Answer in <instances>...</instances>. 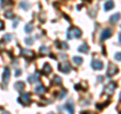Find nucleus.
I'll return each instance as SVG.
<instances>
[{"label": "nucleus", "instance_id": "obj_29", "mask_svg": "<svg viewBox=\"0 0 121 114\" xmlns=\"http://www.w3.org/2000/svg\"><path fill=\"white\" fill-rule=\"evenodd\" d=\"M3 28V22L0 20V29H2Z\"/></svg>", "mask_w": 121, "mask_h": 114}, {"label": "nucleus", "instance_id": "obj_2", "mask_svg": "<svg viewBox=\"0 0 121 114\" xmlns=\"http://www.w3.org/2000/svg\"><path fill=\"white\" fill-rule=\"evenodd\" d=\"M18 102L22 105H28L30 103V95L28 93H24L18 98Z\"/></svg>", "mask_w": 121, "mask_h": 114}, {"label": "nucleus", "instance_id": "obj_14", "mask_svg": "<svg viewBox=\"0 0 121 114\" xmlns=\"http://www.w3.org/2000/svg\"><path fill=\"white\" fill-rule=\"evenodd\" d=\"M119 19V13H116V14H114V15H112V16L109 18V21L111 22V23H116L117 22V20Z\"/></svg>", "mask_w": 121, "mask_h": 114}, {"label": "nucleus", "instance_id": "obj_20", "mask_svg": "<svg viewBox=\"0 0 121 114\" xmlns=\"http://www.w3.org/2000/svg\"><path fill=\"white\" fill-rule=\"evenodd\" d=\"M32 29H33V25L31 24V23H28V24H26L25 25V27H24V30L27 33H29V32H31L32 31Z\"/></svg>", "mask_w": 121, "mask_h": 114}, {"label": "nucleus", "instance_id": "obj_13", "mask_svg": "<svg viewBox=\"0 0 121 114\" xmlns=\"http://www.w3.org/2000/svg\"><path fill=\"white\" fill-rule=\"evenodd\" d=\"M43 74H45V75L51 74V73H52V67H51V65L45 64V65H44V67H43Z\"/></svg>", "mask_w": 121, "mask_h": 114}, {"label": "nucleus", "instance_id": "obj_1", "mask_svg": "<svg viewBox=\"0 0 121 114\" xmlns=\"http://www.w3.org/2000/svg\"><path fill=\"white\" fill-rule=\"evenodd\" d=\"M82 35V31L77 27H72L68 30V35L67 37L68 39H79Z\"/></svg>", "mask_w": 121, "mask_h": 114}, {"label": "nucleus", "instance_id": "obj_21", "mask_svg": "<svg viewBox=\"0 0 121 114\" xmlns=\"http://www.w3.org/2000/svg\"><path fill=\"white\" fill-rule=\"evenodd\" d=\"M73 61H74V62L77 64V65H81V64L83 63V59L80 58V57H74V58H73Z\"/></svg>", "mask_w": 121, "mask_h": 114}, {"label": "nucleus", "instance_id": "obj_4", "mask_svg": "<svg viewBox=\"0 0 121 114\" xmlns=\"http://www.w3.org/2000/svg\"><path fill=\"white\" fill-rule=\"evenodd\" d=\"M91 66L94 70H101L103 68V63L100 60H93L92 63H91Z\"/></svg>", "mask_w": 121, "mask_h": 114}, {"label": "nucleus", "instance_id": "obj_7", "mask_svg": "<svg viewBox=\"0 0 121 114\" xmlns=\"http://www.w3.org/2000/svg\"><path fill=\"white\" fill-rule=\"evenodd\" d=\"M115 88H116V84L114 82H111L110 84H109L107 87L105 88V92H107V93H109V95H111L113 92H114V90H115Z\"/></svg>", "mask_w": 121, "mask_h": 114}, {"label": "nucleus", "instance_id": "obj_3", "mask_svg": "<svg viewBox=\"0 0 121 114\" xmlns=\"http://www.w3.org/2000/svg\"><path fill=\"white\" fill-rule=\"evenodd\" d=\"M59 70L60 72H63V73L67 74V73H69V72L72 70V67H71V65L68 64V63H66V64H60V66H59Z\"/></svg>", "mask_w": 121, "mask_h": 114}, {"label": "nucleus", "instance_id": "obj_5", "mask_svg": "<svg viewBox=\"0 0 121 114\" xmlns=\"http://www.w3.org/2000/svg\"><path fill=\"white\" fill-rule=\"evenodd\" d=\"M111 35H112V30L109 29V28H106V29H104L103 31L101 32L100 39H101V40H104V39H109V37H110Z\"/></svg>", "mask_w": 121, "mask_h": 114}, {"label": "nucleus", "instance_id": "obj_25", "mask_svg": "<svg viewBox=\"0 0 121 114\" xmlns=\"http://www.w3.org/2000/svg\"><path fill=\"white\" fill-rule=\"evenodd\" d=\"M40 51L43 52V53H44V54H47V53L48 52V48H44V47H41V48H40Z\"/></svg>", "mask_w": 121, "mask_h": 114}, {"label": "nucleus", "instance_id": "obj_16", "mask_svg": "<svg viewBox=\"0 0 121 114\" xmlns=\"http://www.w3.org/2000/svg\"><path fill=\"white\" fill-rule=\"evenodd\" d=\"M35 93H37V94H43L44 91H45V89H44V87H43V86L39 85V86H36V87H35Z\"/></svg>", "mask_w": 121, "mask_h": 114}, {"label": "nucleus", "instance_id": "obj_24", "mask_svg": "<svg viewBox=\"0 0 121 114\" xmlns=\"http://www.w3.org/2000/svg\"><path fill=\"white\" fill-rule=\"evenodd\" d=\"M5 15H6L7 18H12L13 17V13H11V12H5Z\"/></svg>", "mask_w": 121, "mask_h": 114}, {"label": "nucleus", "instance_id": "obj_17", "mask_svg": "<svg viewBox=\"0 0 121 114\" xmlns=\"http://www.w3.org/2000/svg\"><path fill=\"white\" fill-rule=\"evenodd\" d=\"M21 53H22V56H23V57H27V56H29V55L31 56V57L35 56L33 52H32V51H30V50H22Z\"/></svg>", "mask_w": 121, "mask_h": 114}, {"label": "nucleus", "instance_id": "obj_26", "mask_svg": "<svg viewBox=\"0 0 121 114\" xmlns=\"http://www.w3.org/2000/svg\"><path fill=\"white\" fill-rule=\"evenodd\" d=\"M66 94H67V91H66V90H63V92L60 94V97H59V98H64V96H65Z\"/></svg>", "mask_w": 121, "mask_h": 114}, {"label": "nucleus", "instance_id": "obj_8", "mask_svg": "<svg viewBox=\"0 0 121 114\" xmlns=\"http://www.w3.org/2000/svg\"><path fill=\"white\" fill-rule=\"evenodd\" d=\"M66 109L69 111L70 114H74V111H75V106L73 104V102H72V100H70L68 103L66 104Z\"/></svg>", "mask_w": 121, "mask_h": 114}, {"label": "nucleus", "instance_id": "obj_18", "mask_svg": "<svg viewBox=\"0 0 121 114\" xmlns=\"http://www.w3.org/2000/svg\"><path fill=\"white\" fill-rule=\"evenodd\" d=\"M37 80H39V76H37L36 74H35V75H29L28 76V81L30 83H33V82L37 81Z\"/></svg>", "mask_w": 121, "mask_h": 114}, {"label": "nucleus", "instance_id": "obj_28", "mask_svg": "<svg viewBox=\"0 0 121 114\" xmlns=\"http://www.w3.org/2000/svg\"><path fill=\"white\" fill-rule=\"evenodd\" d=\"M116 60H118V61H120V53H118V54L116 55Z\"/></svg>", "mask_w": 121, "mask_h": 114}, {"label": "nucleus", "instance_id": "obj_6", "mask_svg": "<svg viewBox=\"0 0 121 114\" xmlns=\"http://www.w3.org/2000/svg\"><path fill=\"white\" fill-rule=\"evenodd\" d=\"M117 72H118V69H117V67L114 66V65L110 64L108 67V71H107V76L108 77H112L113 75H115Z\"/></svg>", "mask_w": 121, "mask_h": 114}, {"label": "nucleus", "instance_id": "obj_11", "mask_svg": "<svg viewBox=\"0 0 121 114\" xmlns=\"http://www.w3.org/2000/svg\"><path fill=\"white\" fill-rule=\"evenodd\" d=\"M78 51L81 52V53H85V54H87V53L89 52V47L87 45V44H83L81 47H79Z\"/></svg>", "mask_w": 121, "mask_h": 114}, {"label": "nucleus", "instance_id": "obj_27", "mask_svg": "<svg viewBox=\"0 0 121 114\" xmlns=\"http://www.w3.org/2000/svg\"><path fill=\"white\" fill-rule=\"evenodd\" d=\"M21 74V71L20 70H16V73H15V76H19Z\"/></svg>", "mask_w": 121, "mask_h": 114}, {"label": "nucleus", "instance_id": "obj_10", "mask_svg": "<svg viewBox=\"0 0 121 114\" xmlns=\"http://www.w3.org/2000/svg\"><path fill=\"white\" fill-rule=\"evenodd\" d=\"M9 77H10V72L8 69H5L4 70V74H3V82L5 83H8L9 81Z\"/></svg>", "mask_w": 121, "mask_h": 114}, {"label": "nucleus", "instance_id": "obj_22", "mask_svg": "<svg viewBox=\"0 0 121 114\" xmlns=\"http://www.w3.org/2000/svg\"><path fill=\"white\" fill-rule=\"evenodd\" d=\"M52 83H54V84H60V83H62V79H60V77H58V76H55V78H54V80H52Z\"/></svg>", "mask_w": 121, "mask_h": 114}, {"label": "nucleus", "instance_id": "obj_15", "mask_svg": "<svg viewBox=\"0 0 121 114\" xmlns=\"http://www.w3.org/2000/svg\"><path fill=\"white\" fill-rule=\"evenodd\" d=\"M24 86L25 85L23 82H17L14 84V88L16 90H22V89H24Z\"/></svg>", "mask_w": 121, "mask_h": 114}, {"label": "nucleus", "instance_id": "obj_19", "mask_svg": "<svg viewBox=\"0 0 121 114\" xmlns=\"http://www.w3.org/2000/svg\"><path fill=\"white\" fill-rule=\"evenodd\" d=\"M56 45H59V48H63V50H68L69 47H68V44L66 43H62V41H56Z\"/></svg>", "mask_w": 121, "mask_h": 114}, {"label": "nucleus", "instance_id": "obj_9", "mask_svg": "<svg viewBox=\"0 0 121 114\" xmlns=\"http://www.w3.org/2000/svg\"><path fill=\"white\" fill-rule=\"evenodd\" d=\"M113 7H114V2H113L112 0H108V1L104 4V9H105L106 11H108V10L112 9Z\"/></svg>", "mask_w": 121, "mask_h": 114}, {"label": "nucleus", "instance_id": "obj_12", "mask_svg": "<svg viewBox=\"0 0 121 114\" xmlns=\"http://www.w3.org/2000/svg\"><path fill=\"white\" fill-rule=\"evenodd\" d=\"M19 7H20V8H22V9L26 10V9H28V8H29L30 5H29V3L26 1V0H22V1L19 3Z\"/></svg>", "mask_w": 121, "mask_h": 114}, {"label": "nucleus", "instance_id": "obj_23", "mask_svg": "<svg viewBox=\"0 0 121 114\" xmlns=\"http://www.w3.org/2000/svg\"><path fill=\"white\" fill-rule=\"evenodd\" d=\"M11 37H12V35H5L4 37H3V39H6L5 41H9L11 39Z\"/></svg>", "mask_w": 121, "mask_h": 114}]
</instances>
